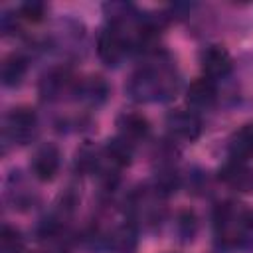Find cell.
<instances>
[{"label": "cell", "instance_id": "15", "mask_svg": "<svg viewBox=\"0 0 253 253\" xmlns=\"http://www.w3.org/2000/svg\"><path fill=\"white\" fill-rule=\"evenodd\" d=\"M152 184H154V190L158 196H172L178 190L180 180L174 170H160V172H156Z\"/></svg>", "mask_w": 253, "mask_h": 253}, {"label": "cell", "instance_id": "9", "mask_svg": "<svg viewBox=\"0 0 253 253\" xmlns=\"http://www.w3.org/2000/svg\"><path fill=\"white\" fill-rule=\"evenodd\" d=\"M28 69V61L20 55V53H10L4 57L2 67H0V75H2V83L6 87H16L22 83L24 75Z\"/></svg>", "mask_w": 253, "mask_h": 253}, {"label": "cell", "instance_id": "7", "mask_svg": "<svg viewBox=\"0 0 253 253\" xmlns=\"http://www.w3.org/2000/svg\"><path fill=\"white\" fill-rule=\"evenodd\" d=\"M186 99L192 107L196 109H210L215 99H217V89H215V83L211 79H208L206 75L204 77H198L190 83L188 87V93H186Z\"/></svg>", "mask_w": 253, "mask_h": 253}, {"label": "cell", "instance_id": "2", "mask_svg": "<svg viewBox=\"0 0 253 253\" xmlns=\"http://www.w3.org/2000/svg\"><path fill=\"white\" fill-rule=\"evenodd\" d=\"M4 132L18 144H28L38 132V117L30 107H16L6 115Z\"/></svg>", "mask_w": 253, "mask_h": 253}, {"label": "cell", "instance_id": "18", "mask_svg": "<svg viewBox=\"0 0 253 253\" xmlns=\"http://www.w3.org/2000/svg\"><path fill=\"white\" fill-rule=\"evenodd\" d=\"M43 14H45V6L42 2H36V0L24 2L18 8V18H22L26 22H40L43 18Z\"/></svg>", "mask_w": 253, "mask_h": 253}, {"label": "cell", "instance_id": "10", "mask_svg": "<svg viewBox=\"0 0 253 253\" xmlns=\"http://www.w3.org/2000/svg\"><path fill=\"white\" fill-rule=\"evenodd\" d=\"M229 152L233 160H247L253 156V125H243L229 140Z\"/></svg>", "mask_w": 253, "mask_h": 253}, {"label": "cell", "instance_id": "3", "mask_svg": "<svg viewBox=\"0 0 253 253\" xmlns=\"http://www.w3.org/2000/svg\"><path fill=\"white\" fill-rule=\"evenodd\" d=\"M125 51H126V36L123 34L119 24L113 22L107 28H103L99 38H97V53H99V57L107 65H115L117 61H121Z\"/></svg>", "mask_w": 253, "mask_h": 253}, {"label": "cell", "instance_id": "16", "mask_svg": "<svg viewBox=\"0 0 253 253\" xmlns=\"http://www.w3.org/2000/svg\"><path fill=\"white\" fill-rule=\"evenodd\" d=\"M63 85H65V73L59 69L49 71L40 83V93H42V97H55L63 89Z\"/></svg>", "mask_w": 253, "mask_h": 253}, {"label": "cell", "instance_id": "12", "mask_svg": "<svg viewBox=\"0 0 253 253\" xmlns=\"http://www.w3.org/2000/svg\"><path fill=\"white\" fill-rule=\"evenodd\" d=\"M105 152H107V158H109L115 166H119V168L128 166L130 160H132V142H128V140L123 138V136H115V138H111V140L107 142Z\"/></svg>", "mask_w": 253, "mask_h": 253}, {"label": "cell", "instance_id": "17", "mask_svg": "<svg viewBox=\"0 0 253 253\" xmlns=\"http://www.w3.org/2000/svg\"><path fill=\"white\" fill-rule=\"evenodd\" d=\"M22 235L18 229L10 227V225H4L2 227V235H0V247H2V253H20L22 251Z\"/></svg>", "mask_w": 253, "mask_h": 253}, {"label": "cell", "instance_id": "8", "mask_svg": "<svg viewBox=\"0 0 253 253\" xmlns=\"http://www.w3.org/2000/svg\"><path fill=\"white\" fill-rule=\"evenodd\" d=\"M117 128H119V136L126 138L128 142H134L148 134L150 125L146 117H142L140 113H123L117 119Z\"/></svg>", "mask_w": 253, "mask_h": 253}, {"label": "cell", "instance_id": "4", "mask_svg": "<svg viewBox=\"0 0 253 253\" xmlns=\"http://www.w3.org/2000/svg\"><path fill=\"white\" fill-rule=\"evenodd\" d=\"M166 126L170 130L172 136L180 138V140H196L202 134V121L196 113L186 111V109H178L168 113L166 117Z\"/></svg>", "mask_w": 253, "mask_h": 253}, {"label": "cell", "instance_id": "11", "mask_svg": "<svg viewBox=\"0 0 253 253\" xmlns=\"http://www.w3.org/2000/svg\"><path fill=\"white\" fill-rule=\"evenodd\" d=\"M136 247V233L130 225H121L113 229L107 237V249L111 253H130Z\"/></svg>", "mask_w": 253, "mask_h": 253}, {"label": "cell", "instance_id": "20", "mask_svg": "<svg viewBox=\"0 0 253 253\" xmlns=\"http://www.w3.org/2000/svg\"><path fill=\"white\" fill-rule=\"evenodd\" d=\"M196 227H198L196 215L192 211H182L180 217H178V231H180V235L188 241V239H192L196 235Z\"/></svg>", "mask_w": 253, "mask_h": 253}, {"label": "cell", "instance_id": "19", "mask_svg": "<svg viewBox=\"0 0 253 253\" xmlns=\"http://www.w3.org/2000/svg\"><path fill=\"white\" fill-rule=\"evenodd\" d=\"M77 168L81 172H91L97 168L99 158H97V150H93L91 146H83L81 150H77V160H75Z\"/></svg>", "mask_w": 253, "mask_h": 253}, {"label": "cell", "instance_id": "13", "mask_svg": "<svg viewBox=\"0 0 253 253\" xmlns=\"http://www.w3.org/2000/svg\"><path fill=\"white\" fill-rule=\"evenodd\" d=\"M107 93H109V87L105 83L103 77H89L85 79L81 85H79V95L81 99L89 101L91 105H99L107 99Z\"/></svg>", "mask_w": 253, "mask_h": 253}, {"label": "cell", "instance_id": "1", "mask_svg": "<svg viewBox=\"0 0 253 253\" xmlns=\"http://www.w3.org/2000/svg\"><path fill=\"white\" fill-rule=\"evenodd\" d=\"M126 89L134 101H152L170 91V79L154 69H140L130 77Z\"/></svg>", "mask_w": 253, "mask_h": 253}, {"label": "cell", "instance_id": "6", "mask_svg": "<svg viewBox=\"0 0 253 253\" xmlns=\"http://www.w3.org/2000/svg\"><path fill=\"white\" fill-rule=\"evenodd\" d=\"M59 150L53 144H43L36 150L34 158H32V172L38 180L42 182H49L53 180V176L59 170Z\"/></svg>", "mask_w": 253, "mask_h": 253}, {"label": "cell", "instance_id": "14", "mask_svg": "<svg viewBox=\"0 0 253 253\" xmlns=\"http://www.w3.org/2000/svg\"><path fill=\"white\" fill-rule=\"evenodd\" d=\"M221 178H223L227 184H231V186H235V188H241V190L249 188V184H251V174H249V170L243 166V162H239V160H231V162L221 170Z\"/></svg>", "mask_w": 253, "mask_h": 253}, {"label": "cell", "instance_id": "5", "mask_svg": "<svg viewBox=\"0 0 253 253\" xmlns=\"http://www.w3.org/2000/svg\"><path fill=\"white\" fill-rule=\"evenodd\" d=\"M200 63H202V69H204L206 77L211 79V81L227 77L231 73V67H233L229 51L221 45H208L200 53Z\"/></svg>", "mask_w": 253, "mask_h": 253}]
</instances>
